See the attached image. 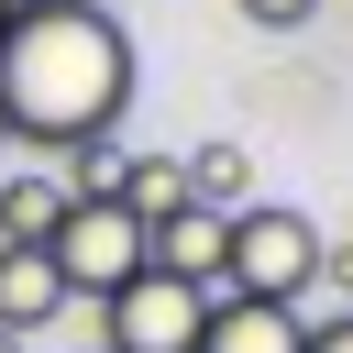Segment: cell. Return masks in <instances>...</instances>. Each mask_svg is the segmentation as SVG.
<instances>
[{
  "instance_id": "6da1fadb",
  "label": "cell",
  "mask_w": 353,
  "mask_h": 353,
  "mask_svg": "<svg viewBox=\"0 0 353 353\" xmlns=\"http://www.w3.org/2000/svg\"><path fill=\"white\" fill-rule=\"evenodd\" d=\"M132 77H143L132 66V33L99 0H22L0 22V121H11V143L77 154V143L121 132Z\"/></svg>"
},
{
  "instance_id": "7a4b0ae2",
  "label": "cell",
  "mask_w": 353,
  "mask_h": 353,
  "mask_svg": "<svg viewBox=\"0 0 353 353\" xmlns=\"http://www.w3.org/2000/svg\"><path fill=\"white\" fill-rule=\"evenodd\" d=\"M320 221L309 210H287V199H243L232 221H221V287L210 298H276V309H298L309 287H320Z\"/></svg>"
},
{
  "instance_id": "3957f363",
  "label": "cell",
  "mask_w": 353,
  "mask_h": 353,
  "mask_svg": "<svg viewBox=\"0 0 353 353\" xmlns=\"http://www.w3.org/2000/svg\"><path fill=\"white\" fill-rule=\"evenodd\" d=\"M44 265L66 276V298H110V287L143 276V221L121 199H66L55 232H44Z\"/></svg>"
},
{
  "instance_id": "277c9868",
  "label": "cell",
  "mask_w": 353,
  "mask_h": 353,
  "mask_svg": "<svg viewBox=\"0 0 353 353\" xmlns=\"http://www.w3.org/2000/svg\"><path fill=\"white\" fill-rule=\"evenodd\" d=\"M199 320H210V298L188 287V276H132V287H110L99 298V353H199Z\"/></svg>"
},
{
  "instance_id": "5b68a950",
  "label": "cell",
  "mask_w": 353,
  "mask_h": 353,
  "mask_svg": "<svg viewBox=\"0 0 353 353\" xmlns=\"http://www.w3.org/2000/svg\"><path fill=\"white\" fill-rule=\"evenodd\" d=\"M77 298H66V276L44 265V243H0V331L11 342H33L44 320H66Z\"/></svg>"
},
{
  "instance_id": "8992f818",
  "label": "cell",
  "mask_w": 353,
  "mask_h": 353,
  "mask_svg": "<svg viewBox=\"0 0 353 353\" xmlns=\"http://www.w3.org/2000/svg\"><path fill=\"white\" fill-rule=\"evenodd\" d=\"M298 342H309V320L276 298H210V320H199V353H298Z\"/></svg>"
},
{
  "instance_id": "52a82bcc",
  "label": "cell",
  "mask_w": 353,
  "mask_h": 353,
  "mask_svg": "<svg viewBox=\"0 0 353 353\" xmlns=\"http://www.w3.org/2000/svg\"><path fill=\"white\" fill-rule=\"evenodd\" d=\"M176 165H188V199H199V210H243V199H254V154H243V143H199V154H176Z\"/></svg>"
},
{
  "instance_id": "ba28073f",
  "label": "cell",
  "mask_w": 353,
  "mask_h": 353,
  "mask_svg": "<svg viewBox=\"0 0 353 353\" xmlns=\"http://www.w3.org/2000/svg\"><path fill=\"white\" fill-rule=\"evenodd\" d=\"M121 210H132L143 232H154V221H176V210H188V165H176V154H132V176H121Z\"/></svg>"
},
{
  "instance_id": "9c48e42d",
  "label": "cell",
  "mask_w": 353,
  "mask_h": 353,
  "mask_svg": "<svg viewBox=\"0 0 353 353\" xmlns=\"http://www.w3.org/2000/svg\"><path fill=\"white\" fill-rule=\"evenodd\" d=\"M55 210H66V188H55V176H0V243H44V232H55Z\"/></svg>"
},
{
  "instance_id": "30bf717a",
  "label": "cell",
  "mask_w": 353,
  "mask_h": 353,
  "mask_svg": "<svg viewBox=\"0 0 353 353\" xmlns=\"http://www.w3.org/2000/svg\"><path fill=\"white\" fill-rule=\"evenodd\" d=\"M66 176V199H121V176H132V154H121V132H99V143H77V154H55Z\"/></svg>"
},
{
  "instance_id": "8fae6325",
  "label": "cell",
  "mask_w": 353,
  "mask_h": 353,
  "mask_svg": "<svg viewBox=\"0 0 353 353\" xmlns=\"http://www.w3.org/2000/svg\"><path fill=\"white\" fill-rule=\"evenodd\" d=\"M254 33H298V22H320V0H232Z\"/></svg>"
},
{
  "instance_id": "7c38bea8",
  "label": "cell",
  "mask_w": 353,
  "mask_h": 353,
  "mask_svg": "<svg viewBox=\"0 0 353 353\" xmlns=\"http://www.w3.org/2000/svg\"><path fill=\"white\" fill-rule=\"evenodd\" d=\"M298 353H353V309H342V320H309V342H298Z\"/></svg>"
},
{
  "instance_id": "4fadbf2b",
  "label": "cell",
  "mask_w": 353,
  "mask_h": 353,
  "mask_svg": "<svg viewBox=\"0 0 353 353\" xmlns=\"http://www.w3.org/2000/svg\"><path fill=\"white\" fill-rule=\"evenodd\" d=\"M320 276H342V287H353V232H342V254H320Z\"/></svg>"
},
{
  "instance_id": "5bb4252c",
  "label": "cell",
  "mask_w": 353,
  "mask_h": 353,
  "mask_svg": "<svg viewBox=\"0 0 353 353\" xmlns=\"http://www.w3.org/2000/svg\"><path fill=\"white\" fill-rule=\"evenodd\" d=\"M0 353H22V342H11V331H0Z\"/></svg>"
},
{
  "instance_id": "9a60e30c",
  "label": "cell",
  "mask_w": 353,
  "mask_h": 353,
  "mask_svg": "<svg viewBox=\"0 0 353 353\" xmlns=\"http://www.w3.org/2000/svg\"><path fill=\"white\" fill-rule=\"evenodd\" d=\"M11 11H22V0H0V22H11Z\"/></svg>"
},
{
  "instance_id": "2e32d148",
  "label": "cell",
  "mask_w": 353,
  "mask_h": 353,
  "mask_svg": "<svg viewBox=\"0 0 353 353\" xmlns=\"http://www.w3.org/2000/svg\"><path fill=\"white\" fill-rule=\"evenodd\" d=\"M0 143H11V121H0Z\"/></svg>"
},
{
  "instance_id": "e0dca14e",
  "label": "cell",
  "mask_w": 353,
  "mask_h": 353,
  "mask_svg": "<svg viewBox=\"0 0 353 353\" xmlns=\"http://www.w3.org/2000/svg\"><path fill=\"white\" fill-rule=\"evenodd\" d=\"M99 11H110V0H99Z\"/></svg>"
}]
</instances>
